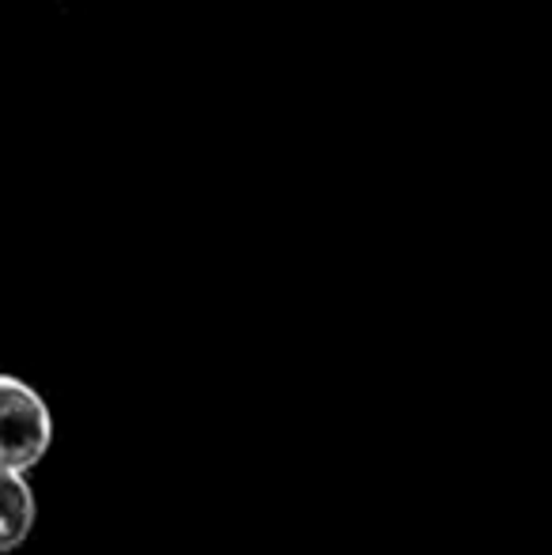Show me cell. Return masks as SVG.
I'll list each match as a JSON object with an SVG mask.
<instances>
[{"mask_svg": "<svg viewBox=\"0 0 552 555\" xmlns=\"http://www.w3.org/2000/svg\"><path fill=\"white\" fill-rule=\"evenodd\" d=\"M53 442V420L38 389L0 374V468L27 473L46 457Z\"/></svg>", "mask_w": 552, "mask_h": 555, "instance_id": "cell-1", "label": "cell"}, {"mask_svg": "<svg viewBox=\"0 0 552 555\" xmlns=\"http://www.w3.org/2000/svg\"><path fill=\"white\" fill-rule=\"evenodd\" d=\"M35 529V491L27 476L0 468V555L15 552Z\"/></svg>", "mask_w": 552, "mask_h": 555, "instance_id": "cell-2", "label": "cell"}]
</instances>
